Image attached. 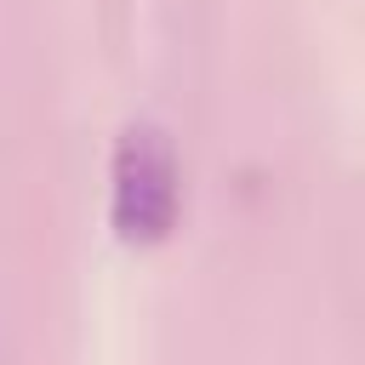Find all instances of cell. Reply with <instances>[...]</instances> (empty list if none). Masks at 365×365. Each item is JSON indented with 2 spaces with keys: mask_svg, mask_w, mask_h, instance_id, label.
Segmentation results:
<instances>
[{
  "mask_svg": "<svg viewBox=\"0 0 365 365\" xmlns=\"http://www.w3.org/2000/svg\"><path fill=\"white\" fill-rule=\"evenodd\" d=\"M182 211V171L171 131L160 120H131L114 143V171H108V222L131 245H154L177 228Z\"/></svg>",
  "mask_w": 365,
  "mask_h": 365,
  "instance_id": "6da1fadb",
  "label": "cell"
}]
</instances>
